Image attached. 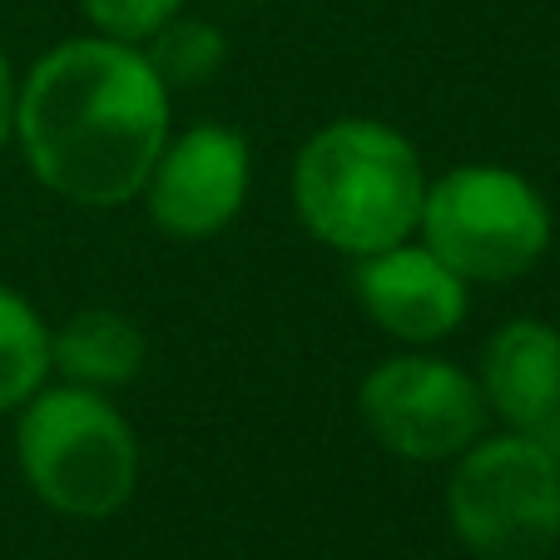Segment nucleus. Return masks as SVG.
<instances>
[{"label": "nucleus", "instance_id": "f03ea898", "mask_svg": "<svg viewBox=\"0 0 560 560\" xmlns=\"http://www.w3.org/2000/svg\"><path fill=\"white\" fill-rule=\"evenodd\" d=\"M427 174L412 139L382 119H338L317 129L293 164V203L317 244L368 258L422 223Z\"/></svg>", "mask_w": 560, "mask_h": 560}, {"label": "nucleus", "instance_id": "1a4fd4ad", "mask_svg": "<svg viewBox=\"0 0 560 560\" xmlns=\"http://www.w3.org/2000/svg\"><path fill=\"white\" fill-rule=\"evenodd\" d=\"M481 397L516 432H530V422L560 397V332L540 317L506 323L481 358Z\"/></svg>", "mask_w": 560, "mask_h": 560}, {"label": "nucleus", "instance_id": "2eb2a0df", "mask_svg": "<svg viewBox=\"0 0 560 560\" xmlns=\"http://www.w3.org/2000/svg\"><path fill=\"white\" fill-rule=\"evenodd\" d=\"M15 95H21V85H15V74H11V60L0 55V144L15 129Z\"/></svg>", "mask_w": 560, "mask_h": 560}, {"label": "nucleus", "instance_id": "20e7f679", "mask_svg": "<svg viewBox=\"0 0 560 560\" xmlns=\"http://www.w3.org/2000/svg\"><path fill=\"white\" fill-rule=\"evenodd\" d=\"M417 229L462 283H511L550 248L546 199L497 164H462L427 184Z\"/></svg>", "mask_w": 560, "mask_h": 560}, {"label": "nucleus", "instance_id": "39448f33", "mask_svg": "<svg viewBox=\"0 0 560 560\" xmlns=\"http://www.w3.org/2000/svg\"><path fill=\"white\" fill-rule=\"evenodd\" d=\"M446 511L476 560H550L560 546V466L530 436H491L456 456Z\"/></svg>", "mask_w": 560, "mask_h": 560}, {"label": "nucleus", "instance_id": "0eeeda50", "mask_svg": "<svg viewBox=\"0 0 560 560\" xmlns=\"http://www.w3.org/2000/svg\"><path fill=\"white\" fill-rule=\"evenodd\" d=\"M149 219L174 238L229 229L248 199V144L223 125H194L170 139L149 170Z\"/></svg>", "mask_w": 560, "mask_h": 560}, {"label": "nucleus", "instance_id": "ddd939ff", "mask_svg": "<svg viewBox=\"0 0 560 560\" xmlns=\"http://www.w3.org/2000/svg\"><path fill=\"white\" fill-rule=\"evenodd\" d=\"M184 0H80V11L100 25V35L109 40H154L164 25L179 15Z\"/></svg>", "mask_w": 560, "mask_h": 560}, {"label": "nucleus", "instance_id": "f8f14e48", "mask_svg": "<svg viewBox=\"0 0 560 560\" xmlns=\"http://www.w3.org/2000/svg\"><path fill=\"white\" fill-rule=\"evenodd\" d=\"M223 60V35L213 25H184L170 21L154 35V50H149V65L159 70L164 85H199L203 74H213Z\"/></svg>", "mask_w": 560, "mask_h": 560}, {"label": "nucleus", "instance_id": "423d86ee", "mask_svg": "<svg viewBox=\"0 0 560 560\" xmlns=\"http://www.w3.org/2000/svg\"><path fill=\"white\" fill-rule=\"evenodd\" d=\"M358 407L372 436L407 462H456L487 427L481 382L427 352L377 362L358 392Z\"/></svg>", "mask_w": 560, "mask_h": 560}, {"label": "nucleus", "instance_id": "f257e3e1", "mask_svg": "<svg viewBox=\"0 0 560 560\" xmlns=\"http://www.w3.org/2000/svg\"><path fill=\"white\" fill-rule=\"evenodd\" d=\"M15 135L45 189L85 209H115L144 194L170 144V85L125 40H65L15 95Z\"/></svg>", "mask_w": 560, "mask_h": 560}, {"label": "nucleus", "instance_id": "7ed1b4c3", "mask_svg": "<svg viewBox=\"0 0 560 560\" xmlns=\"http://www.w3.org/2000/svg\"><path fill=\"white\" fill-rule=\"evenodd\" d=\"M15 446L31 491L60 516L100 521L135 497V432L90 387H40L21 412Z\"/></svg>", "mask_w": 560, "mask_h": 560}, {"label": "nucleus", "instance_id": "6e6552de", "mask_svg": "<svg viewBox=\"0 0 560 560\" xmlns=\"http://www.w3.org/2000/svg\"><path fill=\"white\" fill-rule=\"evenodd\" d=\"M352 283L372 323L417 348L456 332L466 317V283L427 244H392L358 258Z\"/></svg>", "mask_w": 560, "mask_h": 560}, {"label": "nucleus", "instance_id": "9b49d317", "mask_svg": "<svg viewBox=\"0 0 560 560\" xmlns=\"http://www.w3.org/2000/svg\"><path fill=\"white\" fill-rule=\"evenodd\" d=\"M55 372L50 332L21 293L0 283V412H15Z\"/></svg>", "mask_w": 560, "mask_h": 560}, {"label": "nucleus", "instance_id": "9d476101", "mask_svg": "<svg viewBox=\"0 0 560 560\" xmlns=\"http://www.w3.org/2000/svg\"><path fill=\"white\" fill-rule=\"evenodd\" d=\"M144 332L125 313H109V307H85L60 332H50V362L74 387L90 392L135 382L139 368H144Z\"/></svg>", "mask_w": 560, "mask_h": 560}, {"label": "nucleus", "instance_id": "4468645a", "mask_svg": "<svg viewBox=\"0 0 560 560\" xmlns=\"http://www.w3.org/2000/svg\"><path fill=\"white\" fill-rule=\"evenodd\" d=\"M521 436H530V442H536L540 452H546L550 462L560 466V397L536 417V422H530V432H521Z\"/></svg>", "mask_w": 560, "mask_h": 560}]
</instances>
